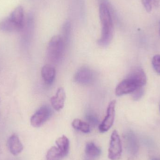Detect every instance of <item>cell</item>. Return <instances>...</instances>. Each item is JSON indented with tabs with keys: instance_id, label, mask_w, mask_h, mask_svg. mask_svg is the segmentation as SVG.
I'll return each mask as SVG.
<instances>
[{
	"instance_id": "6da1fadb",
	"label": "cell",
	"mask_w": 160,
	"mask_h": 160,
	"mask_svg": "<svg viewBox=\"0 0 160 160\" xmlns=\"http://www.w3.org/2000/svg\"><path fill=\"white\" fill-rule=\"evenodd\" d=\"M100 20L101 23V34L98 44L106 47L111 43L114 34V18L115 13L108 0H99Z\"/></svg>"
},
{
	"instance_id": "7a4b0ae2",
	"label": "cell",
	"mask_w": 160,
	"mask_h": 160,
	"mask_svg": "<svg viewBox=\"0 0 160 160\" xmlns=\"http://www.w3.org/2000/svg\"><path fill=\"white\" fill-rule=\"evenodd\" d=\"M65 42L61 36H53L48 45L47 53L49 60L53 63L60 62L64 55Z\"/></svg>"
},
{
	"instance_id": "3957f363",
	"label": "cell",
	"mask_w": 160,
	"mask_h": 160,
	"mask_svg": "<svg viewBox=\"0 0 160 160\" xmlns=\"http://www.w3.org/2000/svg\"><path fill=\"white\" fill-rule=\"evenodd\" d=\"M140 87H143L137 81L130 77H128L118 85L115 89V94L118 97H120L123 95L132 93Z\"/></svg>"
},
{
	"instance_id": "277c9868",
	"label": "cell",
	"mask_w": 160,
	"mask_h": 160,
	"mask_svg": "<svg viewBox=\"0 0 160 160\" xmlns=\"http://www.w3.org/2000/svg\"><path fill=\"white\" fill-rule=\"evenodd\" d=\"M122 148L121 140L116 130L111 135L110 146L108 150V158L111 160H118L121 158Z\"/></svg>"
},
{
	"instance_id": "5b68a950",
	"label": "cell",
	"mask_w": 160,
	"mask_h": 160,
	"mask_svg": "<svg viewBox=\"0 0 160 160\" xmlns=\"http://www.w3.org/2000/svg\"><path fill=\"white\" fill-rule=\"evenodd\" d=\"M51 114V110L48 106H42L31 117V125L34 128H39L50 118Z\"/></svg>"
},
{
	"instance_id": "8992f818",
	"label": "cell",
	"mask_w": 160,
	"mask_h": 160,
	"mask_svg": "<svg viewBox=\"0 0 160 160\" xmlns=\"http://www.w3.org/2000/svg\"><path fill=\"white\" fill-rule=\"evenodd\" d=\"M116 104V100L112 101L109 103L107 108V115L99 127V130L101 132L108 131L112 126L115 119Z\"/></svg>"
},
{
	"instance_id": "52a82bcc",
	"label": "cell",
	"mask_w": 160,
	"mask_h": 160,
	"mask_svg": "<svg viewBox=\"0 0 160 160\" xmlns=\"http://www.w3.org/2000/svg\"><path fill=\"white\" fill-rule=\"evenodd\" d=\"M95 75L93 70L87 66H83L77 71L75 76V81L80 84L88 85L94 81Z\"/></svg>"
},
{
	"instance_id": "ba28073f",
	"label": "cell",
	"mask_w": 160,
	"mask_h": 160,
	"mask_svg": "<svg viewBox=\"0 0 160 160\" xmlns=\"http://www.w3.org/2000/svg\"><path fill=\"white\" fill-rule=\"evenodd\" d=\"M124 138L128 153L131 156H135L139 150L138 140L135 134L129 132L125 135Z\"/></svg>"
},
{
	"instance_id": "9c48e42d",
	"label": "cell",
	"mask_w": 160,
	"mask_h": 160,
	"mask_svg": "<svg viewBox=\"0 0 160 160\" xmlns=\"http://www.w3.org/2000/svg\"><path fill=\"white\" fill-rule=\"evenodd\" d=\"M23 27L16 23L10 17L3 19L0 22V30L7 32H20Z\"/></svg>"
},
{
	"instance_id": "30bf717a",
	"label": "cell",
	"mask_w": 160,
	"mask_h": 160,
	"mask_svg": "<svg viewBox=\"0 0 160 160\" xmlns=\"http://www.w3.org/2000/svg\"><path fill=\"white\" fill-rule=\"evenodd\" d=\"M66 93L62 88H60L57 90L56 95L51 98L52 105L54 110L59 111L63 109L64 106Z\"/></svg>"
},
{
	"instance_id": "8fae6325",
	"label": "cell",
	"mask_w": 160,
	"mask_h": 160,
	"mask_svg": "<svg viewBox=\"0 0 160 160\" xmlns=\"http://www.w3.org/2000/svg\"><path fill=\"white\" fill-rule=\"evenodd\" d=\"M8 145L10 153L14 156L19 155L23 149L22 143L16 134H13L9 137Z\"/></svg>"
},
{
	"instance_id": "7c38bea8",
	"label": "cell",
	"mask_w": 160,
	"mask_h": 160,
	"mask_svg": "<svg viewBox=\"0 0 160 160\" xmlns=\"http://www.w3.org/2000/svg\"><path fill=\"white\" fill-rule=\"evenodd\" d=\"M56 76L55 68L52 66L47 65L42 68L41 76L44 82L47 84L50 85L53 83Z\"/></svg>"
},
{
	"instance_id": "4fadbf2b",
	"label": "cell",
	"mask_w": 160,
	"mask_h": 160,
	"mask_svg": "<svg viewBox=\"0 0 160 160\" xmlns=\"http://www.w3.org/2000/svg\"><path fill=\"white\" fill-rule=\"evenodd\" d=\"M128 77H130L137 81L143 87L147 82V77L142 68H135L129 74Z\"/></svg>"
},
{
	"instance_id": "5bb4252c",
	"label": "cell",
	"mask_w": 160,
	"mask_h": 160,
	"mask_svg": "<svg viewBox=\"0 0 160 160\" xmlns=\"http://www.w3.org/2000/svg\"><path fill=\"white\" fill-rule=\"evenodd\" d=\"M16 23L23 27L24 24V11L21 6L16 8L9 16Z\"/></svg>"
},
{
	"instance_id": "9a60e30c",
	"label": "cell",
	"mask_w": 160,
	"mask_h": 160,
	"mask_svg": "<svg viewBox=\"0 0 160 160\" xmlns=\"http://www.w3.org/2000/svg\"><path fill=\"white\" fill-rule=\"evenodd\" d=\"M85 153L87 157L90 159H95L100 156L101 150L92 142L88 143L86 146Z\"/></svg>"
},
{
	"instance_id": "2e32d148",
	"label": "cell",
	"mask_w": 160,
	"mask_h": 160,
	"mask_svg": "<svg viewBox=\"0 0 160 160\" xmlns=\"http://www.w3.org/2000/svg\"><path fill=\"white\" fill-rule=\"evenodd\" d=\"M56 144L57 147L62 151L64 156L65 157L67 156L69 149V142L68 138L65 135H63L56 140Z\"/></svg>"
},
{
	"instance_id": "e0dca14e",
	"label": "cell",
	"mask_w": 160,
	"mask_h": 160,
	"mask_svg": "<svg viewBox=\"0 0 160 160\" xmlns=\"http://www.w3.org/2000/svg\"><path fill=\"white\" fill-rule=\"evenodd\" d=\"M62 151L56 146H53L48 151L46 156L47 160H61L64 157Z\"/></svg>"
},
{
	"instance_id": "ac0fdd59",
	"label": "cell",
	"mask_w": 160,
	"mask_h": 160,
	"mask_svg": "<svg viewBox=\"0 0 160 160\" xmlns=\"http://www.w3.org/2000/svg\"><path fill=\"white\" fill-rule=\"evenodd\" d=\"M72 125L75 129L80 131L83 133H88L90 132V128L89 124L78 118L74 119Z\"/></svg>"
},
{
	"instance_id": "d6986e66",
	"label": "cell",
	"mask_w": 160,
	"mask_h": 160,
	"mask_svg": "<svg viewBox=\"0 0 160 160\" xmlns=\"http://www.w3.org/2000/svg\"><path fill=\"white\" fill-rule=\"evenodd\" d=\"M153 68L156 72L160 75V55L157 54L153 57L152 61Z\"/></svg>"
},
{
	"instance_id": "ffe728a7",
	"label": "cell",
	"mask_w": 160,
	"mask_h": 160,
	"mask_svg": "<svg viewBox=\"0 0 160 160\" xmlns=\"http://www.w3.org/2000/svg\"><path fill=\"white\" fill-rule=\"evenodd\" d=\"M144 93V90L143 88H139L132 93V98L134 100H138L142 98Z\"/></svg>"
},
{
	"instance_id": "44dd1931",
	"label": "cell",
	"mask_w": 160,
	"mask_h": 160,
	"mask_svg": "<svg viewBox=\"0 0 160 160\" xmlns=\"http://www.w3.org/2000/svg\"><path fill=\"white\" fill-rule=\"evenodd\" d=\"M86 119L87 121L93 126H96L98 123V118L92 113H88L86 115Z\"/></svg>"
},
{
	"instance_id": "7402d4cb",
	"label": "cell",
	"mask_w": 160,
	"mask_h": 160,
	"mask_svg": "<svg viewBox=\"0 0 160 160\" xmlns=\"http://www.w3.org/2000/svg\"><path fill=\"white\" fill-rule=\"evenodd\" d=\"M152 0H142V3L148 12H150L152 10Z\"/></svg>"
},
{
	"instance_id": "603a6c76",
	"label": "cell",
	"mask_w": 160,
	"mask_h": 160,
	"mask_svg": "<svg viewBox=\"0 0 160 160\" xmlns=\"http://www.w3.org/2000/svg\"><path fill=\"white\" fill-rule=\"evenodd\" d=\"M152 160H160L158 159H157V158H153V159H152Z\"/></svg>"
},
{
	"instance_id": "cb8c5ba5",
	"label": "cell",
	"mask_w": 160,
	"mask_h": 160,
	"mask_svg": "<svg viewBox=\"0 0 160 160\" xmlns=\"http://www.w3.org/2000/svg\"><path fill=\"white\" fill-rule=\"evenodd\" d=\"M159 25H160V28H159V35L160 36V21L159 22Z\"/></svg>"
},
{
	"instance_id": "d4e9b609",
	"label": "cell",
	"mask_w": 160,
	"mask_h": 160,
	"mask_svg": "<svg viewBox=\"0 0 160 160\" xmlns=\"http://www.w3.org/2000/svg\"><path fill=\"white\" fill-rule=\"evenodd\" d=\"M1 153H2V150H1V148H0V154H1Z\"/></svg>"
},
{
	"instance_id": "484cf974",
	"label": "cell",
	"mask_w": 160,
	"mask_h": 160,
	"mask_svg": "<svg viewBox=\"0 0 160 160\" xmlns=\"http://www.w3.org/2000/svg\"></svg>"
}]
</instances>
